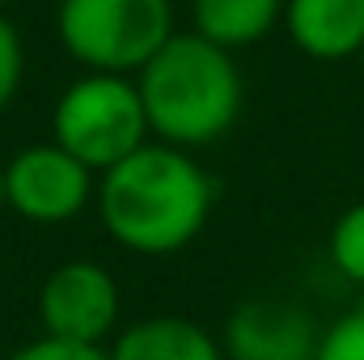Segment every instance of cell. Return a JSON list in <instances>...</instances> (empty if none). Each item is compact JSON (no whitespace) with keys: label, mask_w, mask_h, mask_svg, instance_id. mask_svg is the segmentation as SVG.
Masks as SVG:
<instances>
[{"label":"cell","mask_w":364,"mask_h":360,"mask_svg":"<svg viewBox=\"0 0 364 360\" xmlns=\"http://www.w3.org/2000/svg\"><path fill=\"white\" fill-rule=\"evenodd\" d=\"M97 216L132 255H174L191 246L216 203L212 174L174 144L149 140L97 179Z\"/></svg>","instance_id":"6da1fadb"},{"label":"cell","mask_w":364,"mask_h":360,"mask_svg":"<svg viewBox=\"0 0 364 360\" xmlns=\"http://www.w3.org/2000/svg\"><path fill=\"white\" fill-rule=\"evenodd\" d=\"M136 90L149 115V132L174 149H208L225 132H233L242 115V68L233 51L178 30L140 73Z\"/></svg>","instance_id":"7a4b0ae2"},{"label":"cell","mask_w":364,"mask_h":360,"mask_svg":"<svg viewBox=\"0 0 364 360\" xmlns=\"http://www.w3.org/2000/svg\"><path fill=\"white\" fill-rule=\"evenodd\" d=\"M55 34L85 73L136 77L178 34L174 0H60Z\"/></svg>","instance_id":"3957f363"},{"label":"cell","mask_w":364,"mask_h":360,"mask_svg":"<svg viewBox=\"0 0 364 360\" xmlns=\"http://www.w3.org/2000/svg\"><path fill=\"white\" fill-rule=\"evenodd\" d=\"M51 140L85 162L102 179L140 144L153 140L149 115L136 90V77L114 73H85L55 97L51 110Z\"/></svg>","instance_id":"277c9868"},{"label":"cell","mask_w":364,"mask_h":360,"mask_svg":"<svg viewBox=\"0 0 364 360\" xmlns=\"http://www.w3.org/2000/svg\"><path fill=\"white\" fill-rule=\"evenodd\" d=\"M97 195V174L55 140L26 144L4 162V208L30 225L77 221Z\"/></svg>","instance_id":"5b68a950"},{"label":"cell","mask_w":364,"mask_h":360,"mask_svg":"<svg viewBox=\"0 0 364 360\" xmlns=\"http://www.w3.org/2000/svg\"><path fill=\"white\" fill-rule=\"evenodd\" d=\"M119 280L93 259L60 263L38 288V322L51 339L106 348V339L119 335Z\"/></svg>","instance_id":"8992f818"},{"label":"cell","mask_w":364,"mask_h":360,"mask_svg":"<svg viewBox=\"0 0 364 360\" xmlns=\"http://www.w3.org/2000/svg\"><path fill=\"white\" fill-rule=\"evenodd\" d=\"M318 322L309 309L275 297L242 301L220 335L229 360H314L318 356Z\"/></svg>","instance_id":"52a82bcc"},{"label":"cell","mask_w":364,"mask_h":360,"mask_svg":"<svg viewBox=\"0 0 364 360\" xmlns=\"http://www.w3.org/2000/svg\"><path fill=\"white\" fill-rule=\"evenodd\" d=\"M284 30L318 64L356 60L364 47V0H284Z\"/></svg>","instance_id":"ba28073f"},{"label":"cell","mask_w":364,"mask_h":360,"mask_svg":"<svg viewBox=\"0 0 364 360\" xmlns=\"http://www.w3.org/2000/svg\"><path fill=\"white\" fill-rule=\"evenodd\" d=\"M110 360H229L220 339L182 314L136 318L110 339Z\"/></svg>","instance_id":"9c48e42d"},{"label":"cell","mask_w":364,"mask_h":360,"mask_svg":"<svg viewBox=\"0 0 364 360\" xmlns=\"http://www.w3.org/2000/svg\"><path fill=\"white\" fill-rule=\"evenodd\" d=\"M284 26V0H191V30L225 51L255 47Z\"/></svg>","instance_id":"30bf717a"},{"label":"cell","mask_w":364,"mask_h":360,"mask_svg":"<svg viewBox=\"0 0 364 360\" xmlns=\"http://www.w3.org/2000/svg\"><path fill=\"white\" fill-rule=\"evenodd\" d=\"M326 255H331V268L348 284L364 288V199L335 216L331 238H326Z\"/></svg>","instance_id":"8fae6325"},{"label":"cell","mask_w":364,"mask_h":360,"mask_svg":"<svg viewBox=\"0 0 364 360\" xmlns=\"http://www.w3.org/2000/svg\"><path fill=\"white\" fill-rule=\"evenodd\" d=\"M314 360H364V301L356 309L339 314L331 327H322Z\"/></svg>","instance_id":"7c38bea8"},{"label":"cell","mask_w":364,"mask_h":360,"mask_svg":"<svg viewBox=\"0 0 364 360\" xmlns=\"http://www.w3.org/2000/svg\"><path fill=\"white\" fill-rule=\"evenodd\" d=\"M21 81H26V47H21L17 26L0 13V115L13 106Z\"/></svg>","instance_id":"4fadbf2b"},{"label":"cell","mask_w":364,"mask_h":360,"mask_svg":"<svg viewBox=\"0 0 364 360\" xmlns=\"http://www.w3.org/2000/svg\"><path fill=\"white\" fill-rule=\"evenodd\" d=\"M9 360H110V352L97 348V344H68V339L38 335V339L21 344Z\"/></svg>","instance_id":"5bb4252c"},{"label":"cell","mask_w":364,"mask_h":360,"mask_svg":"<svg viewBox=\"0 0 364 360\" xmlns=\"http://www.w3.org/2000/svg\"><path fill=\"white\" fill-rule=\"evenodd\" d=\"M0 212H4V166H0Z\"/></svg>","instance_id":"9a60e30c"},{"label":"cell","mask_w":364,"mask_h":360,"mask_svg":"<svg viewBox=\"0 0 364 360\" xmlns=\"http://www.w3.org/2000/svg\"><path fill=\"white\" fill-rule=\"evenodd\" d=\"M356 64H360V77H364V47H360V55H356Z\"/></svg>","instance_id":"2e32d148"},{"label":"cell","mask_w":364,"mask_h":360,"mask_svg":"<svg viewBox=\"0 0 364 360\" xmlns=\"http://www.w3.org/2000/svg\"><path fill=\"white\" fill-rule=\"evenodd\" d=\"M9 4H13V0H0V13H4V9H9Z\"/></svg>","instance_id":"e0dca14e"}]
</instances>
